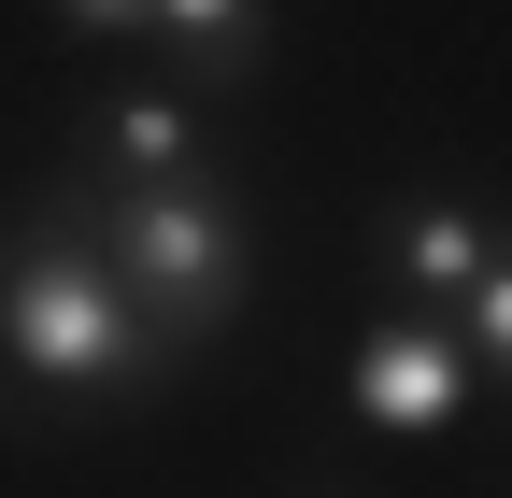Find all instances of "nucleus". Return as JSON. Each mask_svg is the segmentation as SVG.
<instances>
[{
	"label": "nucleus",
	"instance_id": "obj_2",
	"mask_svg": "<svg viewBox=\"0 0 512 498\" xmlns=\"http://www.w3.org/2000/svg\"><path fill=\"white\" fill-rule=\"evenodd\" d=\"M86 242L114 257V285L143 299L171 342L228 328L242 285H256V228H242L228 185H100V200H86Z\"/></svg>",
	"mask_w": 512,
	"mask_h": 498
},
{
	"label": "nucleus",
	"instance_id": "obj_3",
	"mask_svg": "<svg viewBox=\"0 0 512 498\" xmlns=\"http://www.w3.org/2000/svg\"><path fill=\"white\" fill-rule=\"evenodd\" d=\"M470 328L456 314H399L384 299L370 314V342H356V427H384V442H427V427H456L470 413Z\"/></svg>",
	"mask_w": 512,
	"mask_h": 498
},
{
	"label": "nucleus",
	"instance_id": "obj_7",
	"mask_svg": "<svg viewBox=\"0 0 512 498\" xmlns=\"http://www.w3.org/2000/svg\"><path fill=\"white\" fill-rule=\"evenodd\" d=\"M456 328H470V370H498V385H512V228H498V257H484V285L456 299Z\"/></svg>",
	"mask_w": 512,
	"mask_h": 498
},
{
	"label": "nucleus",
	"instance_id": "obj_4",
	"mask_svg": "<svg viewBox=\"0 0 512 498\" xmlns=\"http://www.w3.org/2000/svg\"><path fill=\"white\" fill-rule=\"evenodd\" d=\"M484 257H498V228L470 200H441V185L384 214V285H399V314H456V299L484 285Z\"/></svg>",
	"mask_w": 512,
	"mask_h": 498
},
{
	"label": "nucleus",
	"instance_id": "obj_8",
	"mask_svg": "<svg viewBox=\"0 0 512 498\" xmlns=\"http://www.w3.org/2000/svg\"><path fill=\"white\" fill-rule=\"evenodd\" d=\"M57 29H86V43H143L157 0H57Z\"/></svg>",
	"mask_w": 512,
	"mask_h": 498
},
{
	"label": "nucleus",
	"instance_id": "obj_1",
	"mask_svg": "<svg viewBox=\"0 0 512 498\" xmlns=\"http://www.w3.org/2000/svg\"><path fill=\"white\" fill-rule=\"evenodd\" d=\"M171 356L185 342L114 285V257L86 242V200H43L29 228H0V370H15V385L114 413V399L171 385Z\"/></svg>",
	"mask_w": 512,
	"mask_h": 498
},
{
	"label": "nucleus",
	"instance_id": "obj_5",
	"mask_svg": "<svg viewBox=\"0 0 512 498\" xmlns=\"http://www.w3.org/2000/svg\"><path fill=\"white\" fill-rule=\"evenodd\" d=\"M86 143L114 185H214V129H200V100L185 86H114L86 114Z\"/></svg>",
	"mask_w": 512,
	"mask_h": 498
},
{
	"label": "nucleus",
	"instance_id": "obj_6",
	"mask_svg": "<svg viewBox=\"0 0 512 498\" xmlns=\"http://www.w3.org/2000/svg\"><path fill=\"white\" fill-rule=\"evenodd\" d=\"M157 43L185 57V86H256L271 72V0H157Z\"/></svg>",
	"mask_w": 512,
	"mask_h": 498
}]
</instances>
